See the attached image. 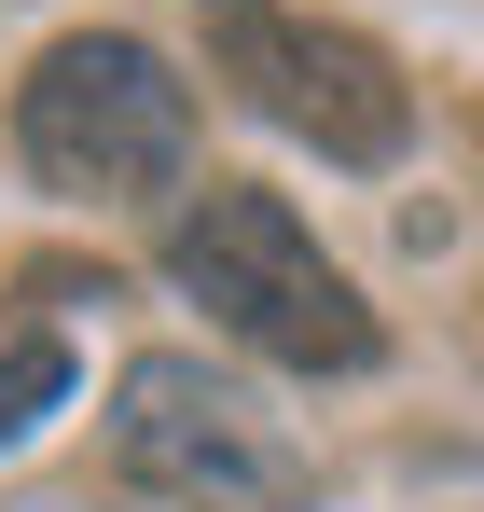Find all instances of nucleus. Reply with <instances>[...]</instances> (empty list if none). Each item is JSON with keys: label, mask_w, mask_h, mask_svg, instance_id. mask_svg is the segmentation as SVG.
Wrapping results in <instances>:
<instances>
[{"label": "nucleus", "mask_w": 484, "mask_h": 512, "mask_svg": "<svg viewBox=\"0 0 484 512\" xmlns=\"http://www.w3.org/2000/svg\"><path fill=\"white\" fill-rule=\"evenodd\" d=\"M166 277L222 319L236 346L263 360H291V374H360L374 360V305H360V277L305 236V208L291 194H263V180H208L180 222H166Z\"/></svg>", "instance_id": "obj_1"}, {"label": "nucleus", "mask_w": 484, "mask_h": 512, "mask_svg": "<svg viewBox=\"0 0 484 512\" xmlns=\"http://www.w3.org/2000/svg\"><path fill=\"white\" fill-rule=\"evenodd\" d=\"M14 139H28V167L56 194L125 208V194H166L194 167V84L153 42H125V28H70L28 70V97H14Z\"/></svg>", "instance_id": "obj_3"}, {"label": "nucleus", "mask_w": 484, "mask_h": 512, "mask_svg": "<svg viewBox=\"0 0 484 512\" xmlns=\"http://www.w3.org/2000/svg\"><path fill=\"white\" fill-rule=\"evenodd\" d=\"M42 402H70V346H56V333L0 346V443H28V429H42Z\"/></svg>", "instance_id": "obj_5"}, {"label": "nucleus", "mask_w": 484, "mask_h": 512, "mask_svg": "<svg viewBox=\"0 0 484 512\" xmlns=\"http://www.w3.org/2000/svg\"><path fill=\"white\" fill-rule=\"evenodd\" d=\"M111 457H125V485L166 512H305L319 499V471H305V443L249 402L236 374H208V360H125V388H111Z\"/></svg>", "instance_id": "obj_2"}, {"label": "nucleus", "mask_w": 484, "mask_h": 512, "mask_svg": "<svg viewBox=\"0 0 484 512\" xmlns=\"http://www.w3.org/2000/svg\"><path fill=\"white\" fill-rule=\"evenodd\" d=\"M194 14H208V70H222L263 125H291L305 153L388 167L415 139V84L388 70V42H360V28H332V14H291V0H194Z\"/></svg>", "instance_id": "obj_4"}]
</instances>
